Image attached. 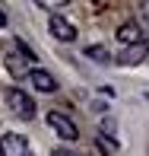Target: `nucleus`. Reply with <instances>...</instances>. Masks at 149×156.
<instances>
[{
	"mask_svg": "<svg viewBox=\"0 0 149 156\" xmlns=\"http://www.w3.org/2000/svg\"><path fill=\"white\" fill-rule=\"evenodd\" d=\"M83 58H89V61H95V64H111V54H108L105 45H86Z\"/></svg>",
	"mask_w": 149,
	"mask_h": 156,
	"instance_id": "9",
	"label": "nucleus"
},
{
	"mask_svg": "<svg viewBox=\"0 0 149 156\" xmlns=\"http://www.w3.org/2000/svg\"><path fill=\"white\" fill-rule=\"evenodd\" d=\"M6 105H10V112L16 118H22V121H32L35 118V102L29 93H22V89H6Z\"/></svg>",
	"mask_w": 149,
	"mask_h": 156,
	"instance_id": "1",
	"label": "nucleus"
},
{
	"mask_svg": "<svg viewBox=\"0 0 149 156\" xmlns=\"http://www.w3.org/2000/svg\"><path fill=\"white\" fill-rule=\"evenodd\" d=\"M48 29H51V35H54L57 41H76V29H73L63 16H57V13L48 19Z\"/></svg>",
	"mask_w": 149,
	"mask_h": 156,
	"instance_id": "7",
	"label": "nucleus"
},
{
	"mask_svg": "<svg viewBox=\"0 0 149 156\" xmlns=\"http://www.w3.org/2000/svg\"><path fill=\"white\" fill-rule=\"evenodd\" d=\"M29 80H32V86L38 89V93H57V80H54V73L45 70V67H32Z\"/></svg>",
	"mask_w": 149,
	"mask_h": 156,
	"instance_id": "4",
	"label": "nucleus"
},
{
	"mask_svg": "<svg viewBox=\"0 0 149 156\" xmlns=\"http://www.w3.org/2000/svg\"><path fill=\"white\" fill-rule=\"evenodd\" d=\"M0 156H35L22 134H3L0 137Z\"/></svg>",
	"mask_w": 149,
	"mask_h": 156,
	"instance_id": "3",
	"label": "nucleus"
},
{
	"mask_svg": "<svg viewBox=\"0 0 149 156\" xmlns=\"http://www.w3.org/2000/svg\"><path fill=\"white\" fill-rule=\"evenodd\" d=\"M3 64H6V70H10L13 80H25V76H29V70H32L29 61H25L19 51H6V54H3Z\"/></svg>",
	"mask_w": 149,
	"mask_h": 156,
	"instance_id": "5",
	"label": "nucleus"
},
{
	"mask_svg": "<svg viewBox=\"0 0 149 156\" xmlns=\"http://www.w3.org/2000/svg\"><path fill=\"white\" fill-rule=\"evenodd\" d=\"M117 41L127 45V48H130V45H143V32H140V26L137 23H124L117 29Z\"/></svg>",
	"mask_w": 149,
	"mask_h": 156,
	"instance_id": "8",
	"label": "nucleus"
},
{
	"mask_svg": "<svg viewBox=\"0 0 149 156\" xmlns=\"http://www.w3.org/2000/svg\"><path fill=\"white\" fill-rule=\"evenodd\" d=\"M3 26H6V13L0 10V29H3Z\"/></svg>",
	"mask_w": 149,
	"mask_h": 156,
	"instance_id": "13",
	"label": "nucleus"
},
{
	"mask_svg": "<svg viewBox=\"0 0 149 156\" xmlns=\"http://www.w3.org/2000/svg\"><path fill=\"white\" fill-rule=\"evenodd\" d=\"M146 58H149V48L146 45H130V48H124L114 61L120 64V67H137V64H143Z\"/></svg>",
	"mask_w": 149,
	"mask_h": 156,
	"instance_id": "6",
	"label": "nucleus"
},
{
	"mask_svg": "<svg viewBox=\"0 0 149 156\" xmlns=\"http://www.w3.org/2000/svg\"><path fill=\"white\" fill-rule=\"evenodd\" d=\"M48 124H51V131L57 134L60 140H76L80 137V127L73 124V118H67L60 108H51L48 112Z\"/></svg>",
	"mask_w": 149,
	"mask_h": 156,
	"instance_id": "2",
	"label": "nucleus"
},
{
	"mask_svg": "<svg viewBox=\"0 0 149 156\" xmlns=\"http://www.w3.org/2000/svg\"><path fill=\"white\" fill-rule=\"evenodd\" d=\"M140 19L149 26V0H140Z\"/></svg>",
	"mask_w": 149,
	"mask_h": 156,
	"instance_id": "11",
	"label": "nucleus"
},
{
	"mask_svg": "<svg viewBox=\"0 0 149 156\" xmlns=\"http://www.w3.org/2000/svg\"><path fill=\"white\" fill-rule=\"evenodd\" d=\"M35 3H38L41 10H48V13H54V10H60V6H67V0H35Z\"/></svg>",
	"mask_w": 149,
	"mask_h": 156,
	"instance_id": "10",
	"label": "nucleus"
},
{
	"mask_svg": "<svg viewBox=\"0 0 149 156\" xmlns=\"http://www.w3.org/2000/svg\"><path fill=\"white\" fill-rule=\"evenodd\" d=\"M51 156H80V153H73V150H63V147H57Z\"/></svg>",
	"mask_w": 149,
	"mask_h": 156,
	"instance_id": "12",
	"label": "nucleus"
}]
</instances>
